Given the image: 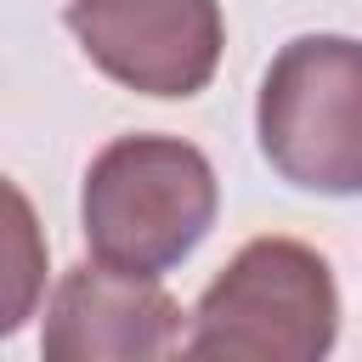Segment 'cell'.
Here are the masks:
<instances>
[{"instance_id":"6da1fadb","label":"cell","mask_w":362,"mask_h":362,"mask_svg":"<svg viewBox=\"0 0 362 362\" xmlns=\"http://www.w3.org/2000/svg\"><path fill=\"white\" fill-rule=\"evenodd\" d=\"M221 209V181L215 164L158 130L113 136L79 192V226L90 243L96 266H113L124 277H158L181 266L215 226Z\"/></svg>"},{"instance_id":"7a4b0ae2","label":"cell","mask_w":362,"mask_h":362,"mask_svg":"<svg viewBox=\"0 0 362 362\" xmlns=\"http://www.w3.org/2000/svg\"><path fill=\"white\" fill-rule=\"evenodd\" d=\"M175 362H328L339 339L334 266L300 238L243 243L192 305Z\"/></svg>"},{"instance_id":"3957f363","label":"cell","mask_w":362,"mask_h":362,"mask_svg":"<svg viewBox=\"0 0 362 362\" xmlns=\"http://www.w3.org/2000/svg\"><path fill=\"white\" fill-rule=\"evenodd\" d=\"M266 164L317 198L362 192V40L300 34L288 40L255 102Z\"/></svg>"},{"instance_id":"277c9868","label":"cell","mask_w":362,"mask_h":362,"mask_svg":"<svg viewBox=\"0 0 362 362\" xmlns=\"http://www.w3.org/2000/svg\"><path fill=\"white\" fill-rule=\"evenodd\" d=\"M62 23L113 85L164 102L198 96L226 45L221 0H68Z\"/></svg>"},{"instance_id":"5b68a950","label":"cell","mask_w":362,"mask_h":362,"mask_svg":"<svg viewBox=\"0 0 362 362\" xmlns=\"http://www.w3.org/2000/svg\"><path fill=\"white\" fill-rule=\"evenodd\" d=\"M181 305L158 277H124L113 266H74L45 300L40 362H175Z\"/></svg>"}]
</instances>
